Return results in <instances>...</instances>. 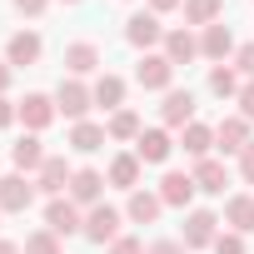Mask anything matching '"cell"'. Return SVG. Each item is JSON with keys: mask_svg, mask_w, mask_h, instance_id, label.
Masks as SVG:
<instances>
[{"mask_svg": "<svg viewBox=\"0 0 254 254\" xmlns=\"http://www.w3.org/2000/svg\"><path fill=\"white\" fill-rule=\"evenodd\" d=\"M194 185H199L204 194H224L229 175H224V165H219V160H199V170H194Z\"/></svg>", "mask_w": 254, "mask_h": 254, "instance_id": "9a60e30c", "label": "cell"}, {"mask_svg": "<svg viewBox=\"0 0 254 254\" xmlns=\"http://www.w3.org/2000/svg\"><path fill=\"white\" fill-rule=\"evenodd\" d=\"M224 10V0H185V20L190 25H214Z\"/></svg>", "mask_w": 254, "mask_h": 254, "instance_id": "ffe728a7", "label": "cell"}, {"mask_svg": "<svg viewBox=\"0 0 254 254\" xmlns=\"http://www.w3.org/2000/svg\"><path fill=\"white\" fill-rule=\"evenodd\" d=\"M110 254H145V244H140V239H115Z\"/></svg>", "mask_w": 254, "mask_h": 254, "instance_id": "d6a6232c", "label": "cell"}, {"mask_svg": "<svg viewBox=\"0 0 254 254\" xmlns=\"http://www.w3.org/2000/svg\"><path fill=\"white\" fill-rule=\"evenodd\" d=\"M115 229H120V209L95 204V209H90V219H85V234H90L95 244H105V239H115Z\"/></svg>", "mask_w": 254, "mask_h": 254, "instance_id": "5b68a950", "label": "cell"}, {"mask_svg": "<svg viewBox=\"0 0 254 254\" xmlns=\"http://www.w3.org/2000/svg\"><path fill=\"white\" fill-rule=\"evenodd\" d=\"M194 120V95L190 90H170L165 95V125H190Z\"/></svg>", "mask_w": 254, "mask_h": 254, "instance_id": "7c38bea8", "label": "cell"}, {"mask_svg": "<svg viewBox=\"0 0 254 254\" xmlns=\"http://www.w3.org/2000/svg\"><path fill=\"white\" fill-rule=\"evenodd\" d=\"M10 160H15L20 170H40V165H45V150H40V140L30 135V140H20V145L10 150Z\"/></svg>", "mask_w": 254, "mask_h": 254, "instance_id": "484cf974", "label": "cell"}, {"mask_svg": "<svg viewBox=\"0 0 254 254\" xmlns=\"http://www.w3.org/2000/svg\"><path fill=\"white\" fill-rule=\"evenodd\" d=\"M70 145H75L80 155H90V150H100V145H105V130H100V125H75Z\"/></svg>", "mask_w": 254, "mask_h": 254, "instance_id": "4316f807", "label": "cell"}, {"mask_svg": "<svg viewBox=\"0 0 254 254\" xmlns=\"http://www.w3.org/2000/svg\"><path fill=\"white\" fill-rule=\"evenodd\" d=\"M170 150H175V145H170V135H165V130H145V135H140V145H135V155H140L145 165L170 160Z\"/></svg>", "mask_w": 254, "mask_h": 254, "instance_id": "30bf717a", "label": "cell"}, {"mask_svg": "<svg viewBox=\"0 0 254 254\" xmlns=\"http://www.w3.org/2000/svg\"><path fill=\"white\" fill-rule=\"evenodd\" d=\"M135 180H140V155H120V160L110 165V185L135 190Z\"/></svg>", "mask_w": 254, "mask_h": 254, "instance_id": "44dd1931", "label": "cell"}, {"mask_svg": "<svg viewBox=\"0 0 254 254\" xmlns=\"http://www.w3.org/2000/svg\"><path fill=\"white\" fill-rule=\"evenodd\" d=\"M105 135H110V140H135V135H140V115H135V110H120V115L105 125Z\"/></svg>", "mask_w": 254, "mask_h": 254, "instance_id": "d4e9b609", "label": "cell"}, {"mask_svg": "<svg viewBox=\"0 0 254 254\" xmlns=\"http://www.w3.org/2000/svg\"><path fill=\"white\" fill-rule=\"evenodd\" d=\"M194 190H199L194 175H165V180H160V199H165V204H190Z\"/></svg>", "mask_w": 254, "mask_h": 254, "instance_id": "8fae6325", "label": "cell"}, {"mask_svg": "<svg viewBox=\"0 0 254 254\" xmlns=\"http://www.w3.org/2000/svg\"><path fill=\"white\" fill-rule=\"evenodd\" d=\"M100 190H105V175L100 170H75V180H70V199L75 204H95Z\"/></svg>", "mask_w": 254, "mask_h": 254, "instance_id": "52a82bcc", "label": "cell"}, {"mask_svg": "<svg viewBox=\"0 0 254 254\" xmlns=\"http://www.w3.org/2000/svg\"><path fill=\"white\" fill-rule=\"evenodd\" d=\"M170 75H175V65H170L165 55H145V60L135 65V80H140L145 90H165V85H170Z\"/></svg>", "mask_w": 254, "mask_h": 254, "instance_id": "3957f363", "label": "cell"}, {"mask_svg": "<svg viewBox=\"0 0 254 254\" xmlns=\"http://www.w3.org/2000/svg\"><path fill=\"white\" fill-rule=\"evenodd\" d=\"M70 5H75V0H70Z\"/></svg>", "mask_w": 254, "mask_h": 254, "instance_id": "b9f144b4", "label": "cell"}, {"mask_svg": "<svg viewBox=\"0 0 254 254\" xmlns=\"http://www.w3.org/2000/svg\"><path fill=\"white\" fill-rule=\"evenodd\" d=\"M65 65H70L75 75H90V70L100 65V50H95L90 40H80V45H70V50H65Z\"/></svg>", "mask_w": 254, "mask_h": 254, "instance_id": "d6986e66", "label": "cell"}, {"mask_svg": "<svg viewBox=\"0 0 254 254\" xmlns=\"http://www.w3.org/2000/svg\"><path fill=\"white\" fill-rule=\"evenodd\" d=\"M120 100H125V80H120V75H105V80L95 85V105L110 110V105H120Z\"/></svg>", "mask_w": 254, "mask_h": 254, "instance_id": "83f0119b", "label": "cell"}, {"mask_svg": "<svg viewBox=\"0 0 254 254\" xmlns=\"http://www.w3.org/2000/svg\"><path fill=\"white\" fill-rule=\"evenodd\" d=\"M20 120L30 125V130H45V125L55 120V100H50V95H25V105H20Z\"/></svg>", "mask_w": 254, "mask_h": 254, "instance_id": "9c48e42d", "label": "cell"}, {"mask_svg": "<svg viewBox=\"0 0 254 254\" xmlns=\"http://www.w3.org/2000/svg\"><path fill=\"white\" fill-rule=\"evenodd\" d=\"M239 175H244V180L254 185V140H249V145L239 150Z\"/></svg>", "mask_w": 254, "mask_h": 254, "instance_id": "1f68e13d", "label": "cell"}, {"mask_svg": "<svg viewBox=\"0 0 254 254\" xmlns=\"http://www.w3.org/2000/svg\"><path fill=\"white\" fill-rule=\"evenodd\" d=\"M0 254H20V249H15V244H10V239H0Z\"/></svg>", "mask_w": 254, "mask_h": 254, "instance_id": "60d3db41", "label": "cell"}, {"mask_svg": "<svg viewBox=\"0 0 254 254\" xmlns=\"http://www.w3.org/2000/svg\"><path fill=\"white\" fill-rule=\"evenodd\" d=\"M239 110H244V120H254V85L239 90Z\"/></svg>", "mask_w": 254, "mask_h": 254, "instance_id": "836d02e7", "label": "cell"}, {"mask_svg": "<svg viewBox=\"0 0 254 254\" xmlns=\"http://www.w3.org/2000/svg\"><path fill=\"white\" fill-rule=\"evenodd\" d=\"M209 140H214V135H209V125H194V120L185 125V135H180V145H185V155H199V160L209 155Z\"/></svg>", "mask_w": 254, "mask_h": 254, "instance_id": "7402d4cb", "label": "cell"}, {"mask_svg": "<svg viewBox=\"0 0 254 254\" xmlns=\"http://www.w3.org/2000/svg\"><path fill=\"white\" fill-rule=\"evenodd\" d=\"M10 120H15V105H10V100H0V130H5Z\"/></svg>", "mask_w": 254, "mask_h": 254, "instance_id": "74e56055", "label": "cell"}, {"mask_svg": "<svg viewBox=\"0 0 254 254\" xmlns=\"http://www.w3.org/2000/svg\"><path fill=\"white\" fill-rule=\"evenodd\" d=\"M10 65H35L40 60V35H30V30H20V35H10Z\"/></svg>", "mask_w": 254, "mask_h": 254, "instance_id": "5bb4252c", "label": "cell"}, {"mask_svg": "<svg viewBox=\"0 0 254 254\" xmlns=\"http://www.w3.org/2000/svg\"><path fill=\"white\" fill-rule=\"evenodd\" d=\"M214 224H219V219H214L209 209H194V214L185 219V244H190V249H199V244H214Z\"/></svg>", "mask_w": 254, "mask_h": 254, "instance_id": "ba28073f", "label": "cell"}, {"mask_svg": "<svg viewBox=\"0 0 254 254\" xmlns=\"http://www.w3.org/2000/svg\"><path fill=\"white\" fill-rule=\"evenodd\" d=\"M30 199H35V185H30L25 175H5V180H0V209L25 214V209H30Z\"/></svg>", "mask_w": 254, "mask_h": 254, "instance_id": "6da1fadb", "label": "cell"}, {"mask_svg": "<svg viewBox=\"0 0 254 254\" xmlns=\"http://www.w3.org/2000/svg\"><path fill=\"white\" fill-rule=\"evenodd\" d=\"M165 30H160V20L155 15H135L130 25H125V40H130V45H155Z\"/></svg>", "mask_w": 254, "mask_h": 254, "instance_id": "2e32d148", "label": "cell"}, {"mask_svg": "<svg viewBox=\"0 0 254 254\" xmlns=\"http://www.w3.org/2000/svg\"><path fill=\"white\" fill-rule=\"evenodd\" d=\"M239 70H244V75H254V45H244V50H239Z\"/></svg>", "mask_w": 254, "mask_h": 254, "instance_id": "8d00e7d4", "label": "cell"}, {"mask_svg": "<svg viewBox=\"0 0 254 254\" xmlns=\"http://www.w3.org/2000/svg\"><path fill=\"white\" fill-rule=\"evenodd\" d=\"M145 254H185V244H175V239H160V244H150Z\"/></svg>", "mask_w": 254, "mask_h": 254, "instance_id": "e575fe53", "label": "cell"}, {"mask_svg": "<svg viewBox=\"0 0 254 254\" xmlns=\"http://www.w3.org/2000/svg\"><path fill=\"white\" fill-rule=\"evenodd\" d=\"M5 85H10V65L0 60V95H5Z\"/></svg>", "mask_w": 254, "mask_h": 254, "instance_id": "ab89813d", "label": "cell"}, {"mask_svg": "<svg viewBox=\"0 0 254 254\" xmlns=\"http://www.w3.org/2000/svg\"><path fill=\"white\" fill-rule=\"evenodd\" d=\"M194 55H199V40H194L190 30H170V35H165V60H170V65H190Z\"/></svg>", "mask_w": 254, "mask_h": 254, "instance_id": "8992f818", "label": "cell"}, {"mask_svg": "<svg viewBox=\"0 0 254 254\" xmlns=\"http://www.w3.org/2000/svg\"><path fill=\"white\" fill-rule=\"evenodd\" d=\"M199 50H204L209 60H224V55L234 50V35H229V25H204V40H199Z\"/></svg>", "mask_w": 254, "mask_h": 254, "instance_id": "4fadbf2b", "label": "cell"}, {"mask_svg": "<svg viewBox=\"0 0 254 254\" xmlns=\"http://www.w3.org/2000/svg\"><path fill=\"white\" fill-rule=\"evenodd\" d=\"M224 219H229L239 234H249V229H254V199H249V194H234V199L224 204Z\"/></svg>", "mask_w": 254, "mask_h": 254, "instance_id": "ac0fdd59", "label": "cell"}, {"mask_svg": "<svg viewBox=\"0 0 254 254\" xmlns=\"http://www.w3.org/2000/svg\"><path fill=\"white\" fill-rule=\"evenodd\" d=\"M90 100H95V90H85L80 80H60V90H55V105H60L70 120H80V115L90 110Z\"/></svg>", "mask_w": 254, "mask_h": 254, "instance_id": "7a4b0ae2", "label": "cell"}, {"mask_svg": "<svg viewBox=\"0 0 254 254\" xmlns=\"http://www.w3.org/2000/svg\"><path fill=\"white\" fill-rule=\"evenodd\" d=\"M70 180H75V175H70L65 160H45V165H40V190H45V194H60Z\"/></svg>", "mask_w": 254, "mask_h": 254, "instance_id": "e0dca14e", "label": "cell"}, {"mask_svg": "<svg viewBox=\"0 0 254 254\" xmlns=\"http://www.w3.org/2000/svg\"><path fill=\"white\" fill-rule=\"evenodd\" d=\"M219 145H224V150H244V145H249V125H244L239 115H234V120H219Z\"/></svg>", "mask_w": 254, "mask_h": 254, "instance_id": "cb8c5ba5", "label": "cell"}, {"mask_svg": "<svg viewBox=\"0 0 254 254\" xmlns=\"http://www.w3.org/2000/svg\"><path fill=\"white\" fill-rule=\"evenodd\" d=\"M45 224H50V234H75V229H85V224H80V209H75V199H50V209H45Z\"/></svg>", "mask_w": 254, "mask_h": 254, "instance_id": "277c9868", "label": "cell"}, {"mask_svg": "<svg viewBox=\"0 0 254 254\" xmlns=\"http://www.w3.org/2000/svg\"><path fill=\"white\" fill-rule=\"evenodd\" d=\"M209 90H214V95H239V80H234V70H224V65H219V70L209 75Z\"/></svg>", "mask_w": 254, "mask_h": 254, "instance_id": "f1b7e54d", "label": "cell"}, {"mask_svg": "<svg viewBox=\"0 0 254 254\" xmlns=\"http://www.w3.org/2000/svg\"><path fill=\"white\" fill-rule=\"evenodd\" d=\"M25 254H60V244H55V234L45 229V234H30V239H25Z\"/></svg>", "mask_w": 254, "mask_h": 254, "instance_id": "f546056e", "label": "cell"}, {"mask_svg": "<svg viewBox=\"0 0 254 254\" xmlns=\"http://www.w3.org/2000/svg\"><path fill=\"white\" fill-rule=\"evenodd\" d=\"M160 204H165L160 194H145V190H135V194H130V219H135V224H150V219L160 214Z\"/></svg>", "mask_w": 254, "mask_h": 254, "instance_id": "603a6c76", "label": "cell"}, {"mask_svg": "<svg viewBox=\"0 0 254 254\" xmlns=\"http://www.w3.org/2000/svg\"><path fill=\"white\" fill-rule=\"evenodd\" d=\"M155 10H175V5H185V0H150Z\"/></svg>", "mask_w": 254, "mask_h": 254, "instance_id": "f35d334b", "label": "cell"}, {"mask_svg": "<svg viewBox=\"0 0 254 254\" xmlns=\"http://www.w3.org/2000/svg\"><path fill=\"white\" fill-rule=\"evenodd\" d=\"M214 254H244V239L239 234H219L214 239Z\"/></svg>", "mask_w": 254, "mask_h": 254, "instance_id": "4dcf8cb0", "label": "cell"}, {"mask_svg": "<svg viewBox=\"0 0 254 254\" xmlns=\"http://www.w3.org/2000/svg\"><path fill=\"white\" fill-rule=\"evenodd\" d=\"M15 10H20V15H40V10H45V0H15Z\"/></svg>", "mask_w": 254, "mask_h": 254, "instance_id": "d590c367", "label": "cell"}]
</instances>
